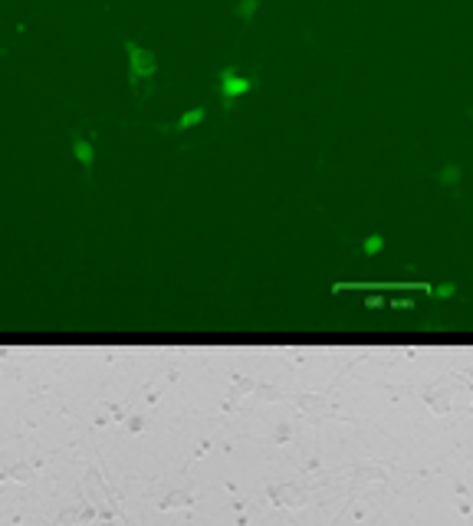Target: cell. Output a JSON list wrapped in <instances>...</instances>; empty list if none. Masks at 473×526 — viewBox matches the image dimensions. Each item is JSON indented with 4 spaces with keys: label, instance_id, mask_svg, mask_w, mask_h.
<instances>
[{
    "label": "cell",
    "instance_id": "1",
    "mask_svg": "<svg viewBox=\"0 0 473 526\" xmlns=\"http://www.w3.org/2000/svg\"><path fill=\"white\" fill-rule=\"evenodd\" d=\"M128 53H132V73H135L132 83H138L145 73H155V56L148 50H138L135 43H128Z\"/></svg>",
    "mask_w": 473,
    "mask_h": 526
},
{
    "label": "cell",
    "instance_id": "2",
    "mask_svg": "<svg viewBox=\"0 0 473 526\" xmlns=\"http://www.w3.org/2000/svg\"><path fill=\"white\" fill-rule=\"evenodd\" d=\"M243 89H250L247 79H237L234 69H224V102H227V105H230V102H234V96H237V92H243Z\"/></svg>",
    "mask_w": 473,
    "mask_h": 526
},
{
    "label": "cell",
    "instance_id": "3",
    "mask_svg": "<svg viewBox=\"0 0 473 526\" xmlns=\"http://www.w3.org/2000/svg\"><path fill=\"white\" fill-rule=\"evenodd\" d=\"M200 115H204V112H200V109H198V112H191V115H184V119H181V122H178V128L198 126V122H200Z\"/></svg>",
    "mask_w": 473,
    "mask_h": 526
}]
</instances>
